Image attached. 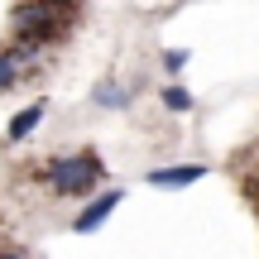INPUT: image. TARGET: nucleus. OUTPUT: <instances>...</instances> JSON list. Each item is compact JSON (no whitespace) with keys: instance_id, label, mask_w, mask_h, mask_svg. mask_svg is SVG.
<instances>
[{"instance_id":"obj_1","label":"nucleus","mask_w":259,"mask_h":259,"mask_svg":"<svg viewBox=\"0 0 259 259\" xmlns=\"http://www.w3.org/2000/svg\"><path fill=\"white\" fill-rule=\"evenodd\" d=\"M38 178L48 183L53 197H87V192H96V183H106V168L96 154H58L44 163Z\"/></svg>"},{"instance_id":"obj_5","label":"nucleus","mask_w":259,"mask_h":259,"mask_svg":"<svg viewBox=\"0 0 259 259\" xmlns=\"http://www.w3.org/2000/svg\"><path fill=\"white\" fill-rule=\"evenodd\" d=\"M130 96H135V87L115 82V77H101V82L92 87V106H101V111H125Z\"/></svg>"},{"instance_id":"obj_2","label":"nucleus","mask_w":259,"mask_h":259,"mask_svg":"<svg viewBox=\"0 0 259 259\" xmlns=\"http://www.w3.org/2000/svg\"><path fill=\"white\" fill-rule=\"evenodd\" d=\"M10 24H15V34L24 38V44H44V38L58 34V10L48 5V0H24V5H15Z\"/></svg>"},{"instance_id":"obj_3","label":"nucleus","mask_w":259,"mask_h":259,"mask_svg":"<svg viewBox=\"0 0 259 259\" xmlns=\"http://www.w3.org/2000/svg\"><path fill=\"white\" fill-rule=\"evenodd\" d=\"M120 197H125L120 187H115V192H101V197H92V202H87L82 211H77V221H72V231H77V235H92L96 226H101L106 216H111L115 206H120Z\"/></svg>"},{"instance_id":"obj_10","label":"nucleus","mask_w":259,"mask_h":259,"mask_svg":"<svg viewBox=\"0 0 259 259\" xmlns=\"http://www.w3.org/2000/svg\"><path fill=\"white\" fill-rule=\"evenodd\" d=\"M0 259H24V254H15V250H0Z\"/></svg>"},{"instance_id":"obj_8","label":"nucleus","mask_w":259,"mask_h":259,"mask_svg":"<svg viewBox=\"0 0 259 259\" xmlns=\"http://www.w3.org/2000/svg\"><path fill=\"white\" fill-rule=\"evenodd\" d=\"M15 77H19V58L15 53H0V92H10Z\"/></svg>"},{"instance_id":"obj_4","label":"nucleus","mask_w":259,"mask_h":259,"mask_svg":"<svg viewBox=\"0 0 259 259\" xmlns=\"http://www.w3.org/2000/svg\"><path fill=\"white\" fill-rule=\"evenodd\" d=\"M206 178V163H173V168H154L149 173V187H163V192H178V187H192Z\"/></svg>"},{"instance_id":"obj_9","label":"nucleus","mask_w":259,"mask_h":259,"mask_svg":"<svg viewBox=\"0 0 259 259\" xmlns=\"http://www.w3.org/2000/svg\"><path fill=\"white\" fill-rule=\"evenodd\" d=\"M183 63H187V48H168V53H163V67H168V72H183Z\"/></svg>"},{"instance_id":"obj_7","label":"nucleus","mask_w":259,"mask_h":259,"mask_svg":"<svg viewBox=\"0 0 259 259\" xmlns=\"http://www.w3.org/2000/svg\"><path fill=\"white\" fill-rule=\"evenodd\" d=\"M163 106H168V111H178V115L192 111V92H183V87H163Z\"/></svg>"},{"instance_id":"obj_11","label":"nucleus","mask_w":259,"mask_h":259,"mask_svg":"<svg viewBox=\"0 0 259 259\" xmlns=\"http://www.w3.org/2000/svg\"><path fill=\"white\" fill-rule=\"evenodd\" d=\"M48 5H53V10H58V5H63V0H48Z\"/></svg>"},{"instance_id":"obj_6","label":"nucleus","mask_w":259,"mask_h":259,"mask_svg":"<svg viewBox=\"0 0 259 259\" xmlns=\"http://www.w3.org/2000/svg\"><path fill=\"white\" fill-rule=\"evenodd\" d=\"M44 115H48V106H44V101L24 106V111H19L15 120L5 125V135H10V139H15V144H19V139H29V135H34V130H38V125H44Z\"/></svg>"}]
</instances>
